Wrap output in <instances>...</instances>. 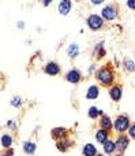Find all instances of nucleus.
<instances>
[{
    "label": "nucleus",
    "instance_id": "obj_1",
    "mask_svg": "<svg viewBox=\"0 0 135 156\" xmlns=\"http://www.w3.org/2000/svg\"><path fill=\"white\" fill-rule=\"evenodd\" d=\"M96 80L104 88H109V86L115 85V71L109 65L101 66L96 73Z\"/></svg>",
    "mask_w": 135,
    "mask_h": 156
},
{
    "label": "nucleus",
    "instance_id": "obj_2",
    "mask_svg": "<svg viewBox=\"0 0 135 156\" xmlns=\"http://www.w3.org/2000/svg\"><path fill=\"white\" fill-rule=\"evenodd\" d=\"M131 126L130 118H128L126 114H122V115H117L116 119L113 121V130L117 132L119 134H126L128 132Z\"/></svg>",
    "mask_w": 135,
    "mask_h": 156
},
{
    "label": "nucleus",
    "instance_id": "obj_3",
    "mask_svg": "<svg viewBox=\"0 0 135 156\" xmlns=\"http://www.w3.org/2000/svg\"><path fill=\"white\" fill-rule=\"evenodd\" d=\"M117 15H119V7L115 3H109V4L104 5L103 10H101V16H103L104 21H115Z\"/></svg>",
    "mask_w": 135,
    "mask_h": 156
},
{
    "label": "nucleus",
    "instance_id": "obj_4",
    "mask_svg": "<svg viewBox=\"0 0 135 156\" xmlns=\"http://www.w3.org/2000/svg\"><path fill=\"white\" fill-rule=\"evenodd\" d=\"M86 23L90 30L97 32V30H101L104 27V19L98 14H92V15H89L86 18Z\"/></svg>",
    "mask_w": 135,
    "mask_h": 156
},
{
    "label": "nucleus",
    "instance_id": "obj_5",
    "mask_svg": "<svg viewBox=\"0 0 135 156\" xmlns=\"http://www.w3.org/2000/svg\"><path fill=\"white\" fill-rule=\"evenodd\" d=\"M115 144H116V152L123 155L130 145V137L127 134H119L115 140Z\"/></svg>",
    "mask_w": 135,
    "mask_h": 156
},
{
    "label": "nucleus",
    "instance_id": "obj_6",
    "mask_svg": "<svg viewBox=\"0 0 135 156\" xmlns=\"http://www.w3.org/2000/svg\"><path fill=\"white\" fill-rule=\"evenodd\" d=\"M67 136H68V129H66V127L59 126V127H53V129L51 130V137L53 138V140H56V143L68 138Z\"/></svg>",
    "mask_w": 135,
    "mask_h": 156
},
{
    "label": "nucleus",
    "instance_id": "obj_7",
    "mask_svg": "<svg viewBox=\"0 0 135 156\" xmlns=\"http://www.w3.org/2000/svg\"><path fill=\"white\" fill-rule=\"evenodd\" d=\"M108 93H109V97H111L112 101L117 103V101H120L123 97V88L120 85H113L109 88Z\"/></svg>",
    "mask_w": 135,
    "mask_h": 156
},
{
    "label": "nucleus",
    "instance_id": "obj_8",
    "mask_svg": "<svg viewBox=\"0 0 135 156\" xmlns=\"http://www.w3.org/2000/svg\"><path fill=\"white\" fill-rule=\"evenodd\" d=\"M66 81H68L70 83H78L82 81V73L78 69H71L70 71H67L66 74Z\"/></svg>",
    "mask_w": 135,
    "mask_h": 156
},
{
    "label": "nucleus",
    "instance_id": "obj_9",
    "mask_svg": "<svg viewBox=\"0 0 135 156\" xmlns=\"http://www.w3.org/2000/svg\"><path fill=\"white\" fill-rule=\"evenodd\" d=\"M98 125H100V129L108 130V132H111V130L113 129V122H112L111 116L106 115V114H104L103 116H100V119H98Z\"/></svg>",
    "mask_w": 135,
    "mask_h": 156
},
{
    "label": "nucleus",
    "instance_id": "obj_10",
    "mask_svg": "<svg viewBox=\"0 0 135 156\" xmlns=\"http://www.w3.org/2000/svg\"><path fill=\"white\" fill-rule=\"evenodd\" d=\"M44 73L48 76H59L60 74V66L56 62H48L44 66Z\"/></svg>",
    "mask_w": 135,
    "mask_h": 156
},
{
    "label": "nucleus",
    "instance_id": "obj_11",
    "mask_svg": "<svg viewBox=\"0 0 135 156\" xmlns=\"http://www.w3.org/2000/svg\"><path fill=\"white\" fill-rule=\"evenodd\" d=\"M109 133H111V132H108V130H104V129L96 130V133H94V140H96V143H98V144H101V145H104V144H105L106 141L109 140Z\"/></svg>",
    "mask_w": 135,
    "mask_h": 156
},
{
    "label": "nucleus",
    "instance_id": "obj_12",
    "mask_svg": "<svg viewBox=\"0 0 135 156\" xmlns=\"http://www.w3.org/2000/svg\"><path fill=\"white\" fill-rule=\"evenodd\" d=\"M71 8H73V3H71L70 0H62V2L59 3V5H57V10H59V12L62 14L63 16L68 15Z\"/></svg>",
    "mask_w": 135,
    "mask_h": 156
},
{
    "label": "nucleus",
    "instance_id": "obj_13",
    "mask_svg": "<svg viewBox=\"0 0 135 156\" xmlns=\"http://www.w3.org/2000/svg\"><path fill=\"white\" fill-rule=\"evenodd\" d=\"M93 55H94V58L97 60L103 59L104 56L106 55V51L105 48H104V41H100L98 44H96L94 45V49H93Z\"/></svg>",
    "mask_w": 135,
    "mask_h": 156
},
{
    "label": "nucleus",
    "instance_id": "obj_14",
    "mask_svg": "<svg viewBox=\"0 0 135 156\" xmlns=\"http://www.w3.org/2000/svg\"><path fill=\"white\" fill-rule=\"evenodd\" d=\"M73 145H74V141L71 140V138H66V140L57 141L56 143V148L59 149L60 152H67Z\"/></svg>",
    "mask_w": 135,
    "mask_h": 156
},
{
    "label": "nucleus",
    "instance_id": "obj_15",
    "mask_svg": "<svg viewBox=\"0 0 135 156\" xmlns=\"http://www.w3.org/2000/svg\"><path fill=\"white\" fill-rule=\"evenodd\" d=\"M97 148H96L94 144L92 143H87L83 145L82 148V156H97Z\"/></svg>",
    "mask_w": 135,
    "mask_h": 156
},
{
    "label": "nucleus",
    "instance_id": "obj_16",
    "mask_svg": "<svg viewBox=\"0 0 135 156\" xmlns=\"http://www.w3.org/2000/svg\"><path fill=\"white\" fill-rule=\"evenodd\" d=\"M100 96V88L97 85H92L86 90V99L87 100H96Z\"/></svg>",
    "mask_w": 135,
    "mask_h": 156
},
{
    "label": "nucleus",
    "instance_id": "obj_17",
    "mask_svg": "<svg viewBox=\"0 0 135 156\" xmlns=\"http://www.w3.org/2000/svg\"><path fill=\"white\" fill-rule=\"evenodd\" d=\"M22 149L26 155H34L35 149H37V144L33 143V141H25L23 145H22Z\"/></svg>",
    "mask_w": 135,
    "mask_h": 156
},
{
    "label": "nucleus",
    "instance_id": "obj_18",
    "mask_svg": "<svg viewBox=\"0 0 135 156\" xmlns=\"http://www.w3.org/2000/svg\"><path fill=\"white\" fill-rule=\"evenodd\" d=\"M103 149H104V154L113 155L115 152H116V144H115L113 140H111V138H109V140L103 145Z\"/></svg>",
    "mask_w": 135,
    "mask_h": 156
},
{
    "label": "nucleus",
    "instance_id": "obj_19",
    "mask_svg": "<svg viewBox=\"0 0 135 156\" xmlns=\"http://www.w3.org/2000/svg\"><path fill=\"white\" fill-rule=\"evenodd\" d=\"M67 55L71 58V59H75L76 56L79 55V45L75 43L70 44V45L67 47Z\"/></svg>",
    "mask_w": 135,
    "mask_h": 156
},
{
    "label": "nucleus",
    "instance_id": "obj_20",
    "mask_svg": "<svg viewBox=\"0 0 135 156\" xmlns=\"http://www.w3.org/2000/svg\"><path fill=\"white\" fill-rule=\"evenodd\" d=\"M87 115H89L90 119H98V116H103L104 112L96 105H92V107L87 110Z\"/></svg>",
    "mask_w": 135,
    "mask_h": 156
},
{
    "label": "nucleus",
    "instance_id": "obj_21",
    "mask_svg": "<svg viewBox=\"0 0 135 156\" xmlns=\"http://www.w3.org/2000/svg\"><path fill=\"white\" fill-rule=\"evenodd\" d=\"M0 141H2V147L4 149H10L11 145H12L14 143V137L11 134H3L2 138H0Z\"/></svg>",
    "mask_w": 135,
    "mask_h": 156
},
{
    "label": "nucleus",
    "instance_id": "obj_22",
    "mask_svg": "<svg viewBox=\"0 0 135 156\" xmlns=\"http://www.w3.org/2000/svg\"><path fill=\"white\" fill-rule=\"evenodd\" d=\"M123 66H124L126 71H128V73H135V62L133 59H124Z\"/></svg>",
    "mask_w": 135,
    "mask_h": 156
},
{
    "label": "nucleus",
    "instance_id": "obj_23",
    "mask_svg": "<svg viewBox=\"0 0 135 156\" xmlns=\"http://www.w3.org/2000/svg\"><path fill=\"white\" fill-rule=\"evenodd\" d=\"M10 103H11V105L12 107H15V108H18V107H21L22 105V97L21 96H18V94H15V96H12L11 97V100H10Z\"/></svg>",
    "mask_w": 135,
    "mask_h": 156
},
{
    "label": "nucleus",
    "instance_id": "obj_24",
    "mask_svg": "<svg viewBox=\"0 0 135 156\" xmlns=\"http://www.w3.org/2000/svg\"><path fill=\"white\" fill-rule=\"evenodd\" d=\"M127 136L130 137V140L135 141V123H131L130 129H128V132H127Z\"/></svg>",
    "mask_w": 135,
    "mask_h": 156
},
{
    "label": "nucleus",
    "instance_id": "obj_25",
    "mask_svg": "<svg viewBox=\"0 0 135 156\" xmlns=\"http://www.w3.org/2000/svg\"><path fill=\"white\" fill-rule=\"evenodd\" d=\"M5 126H7V129H10V130H16V122L14 121V119H10V121H7Z\"/></svg>",
    "mask_w": 135,
    "mask_h": 156
},
{
    "label": "nucleus",
    "instance_id": "obj_26",
    "mask_svg": "<svg viewBox=\"0 0 135 156\" xmlns=\"http://www.w3.org/2000/svg\"><path fill=\"white\" fill-rule=\"evenodd\" d=\"M0 156H14V149H4V151L0 154Z\"/></svg>",
    "mask_w": 135,
    "mask_h": 156
},
{
    "label": "nucleus",
    "instance_id": "obj_27",
    "mask_svg": "<svg viewBox=\"0 0 135 156\" xmlns=\"http://www.w3.org/2000/svg\"><path fill=\"white\" fill-rule=\"evenodd\" d=\"M97 66L96 65H90V67H89V70H87V73L89 74H93V73H97Z\"/></svg>",
    "mask_w": 135,
    "mask_h": 156
},
{
    "label": "nucleus",
    "instance_id": "obj_28",
    "mask_svg": "<svg viewBox=\"0 0 135 156\" xmlns=\"http://www.w3.org/2000/svg\"><path fill=\"white\" fill-rule=\"evenodd\" d=\"M127 7L130 10H135V0H128L127 2Z\"/></svg>",
    "mask_w": 135,
    "mask_h": 156
},
{
    "label": "nucleus",
    "instance_id": "obj_29",
    "mask_svg": "<svg viewBox=\"0 0 135 156\" xmlns=\"http://www.w3.org/2000/svg\"><path fill=\"white\" fill-rule=\"evenodd\" d=\"M16 26H18L19 30H23L25 29V22H18V23H16Z\"/></svg>",
    "mask_w": 135,
    "mask_h": 156
},
{
    "label": "nucleus",
    "instance_id": "obj_30",
    "mask_svg": "<svg viewBox=\"0 0 135 156\" xmlns=\"http://www.w3.org/2000/svg\"><path fill=\"white\" fill-rule=\"evenodd\" d=\"M101 3H103V2H101V0H93V2H92V4L98 5V4H101Z\"/></svg>",
    "mask_w": 135,
    "mask_h": 156
},
{
    "label": "nucleus",
    "instance_id": "obj_31",
    "mask_svg": "<svg viewBox=\"0 0 135 156\" xmlns=\"http://www.w3.org/2000/svg\"><path fill=\"white\" fill-rule=\"evenodd\" d=\"M51 0H46V2H42V5H45V7H46V5H49V4H51Z\"/></svg>",
    "mask_w": 135,
    "mask_h": 156
},
{
    "label": "nucleus",
    "instance_id": "obj_32",
    "mask_svg": "<svg viewBox=\"0 0 135 156\" xmlns=\"http://www.w3.org/2000/svg\"><path fill=\"white\" fill-rule=\"evenodd\" d=\"M113 156H123L122 154H117V155H113Z\"/></svg>",
    "mask_w": 135,
    "mask_h": 156
},
{
    "label": "nucleus",
    "instance_id": "obj_33",
    "mask_svg": "<svg viewBox=\"0 0 135 156\" xmlns=\"http://www.w3.org/2000/svg\"><path fill=\"white\" fill-rule=\"evenodd\" d=\"M97 156H104L103 154H97Z\"/></svg>",
    "mask_w": 135,
    "mask_h": 156
}]
</instances>
